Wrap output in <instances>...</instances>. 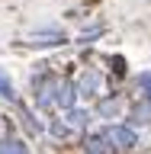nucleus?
I'll return each instance as SVG.
<instances>
[{
    "label": "nucleus",
    "instance_id": "nucleus-1",
    "mask_svg": "<svg viewBox=\"0 0 151 154\" xmlns=\"http://www.w3.org/2000/svg\"><path fill=\"white\" fill-rule=\"evenodd\" d=\"M74 87H77V96H84V100H100L103 90H106V74L100 67H84V71L77 74Z\"/></svg>",
    "mask_w": 151,
    "mask_h": 154
},
{
    "label": "nucleus",
    "instance_id": "nucleus-2",
    "mask_svg": "<svg viewBox=\"0 0 151 154\" xmlns=\"http://www.w3.org/2000/svg\"><path fill=\"white\" fill-rule=\"evenodd\" d=\"M106 132V141H109V148L113 151H132L135 144H138V132H135L132 125H125V122H113V125H106L103 128Z\"/></svg>",
    "mask_w": 151,
    "mask_h": 154
},
{
    "label": "nucleus",
    "instance_id": "nucleus-3",
    "mask_svg": "<svg viewBox=\"0 0 151 154\" xmlns=\"http://www.w3.org/2000/svg\"><path fill=\"white\" fill-rule=\"evenodd\" d=\"M77 106V87L71 77H58V84H55V109H74Z\"/></svg>",
    "mask_w": 151,
    "mask_h": 154
},
{
    "label": "nucleus",
    "instance_id": "nucleus-4",
    "mask_svg": "<svg viewBox=\"0 0 151 154\" xmlns=\"http://www.w3.org/2000/svg\"><path fill=\"white\" fill-rule=\"evenodd\" d=\"M122 109H125V96L122 93H103L96 100V106H93V112L100 116V119H116Z\"/></svg>",
    "mask_w": 151,
    "mask_h": 154
},
{
    "label": "nucleus",
    "instance_id": "nucleus-5",
    "mask_svg": "<svg viewBox=\"0 0 151 154\" xmlns=\"http://www.w3.org/2000/svg\"><path fill=\"white\" fill-rule=\"evenodd\" d=\"M68 35L61 32V29H42V32H32L29 35V45H36V48H58V45H64Z\"/></svg>",
    "mask_w": 151,
    "mask_h": 154
},
{
    "label": "nucleus",
    "instance_id": "nucleus-6",
    "mask_svg": "<svg viewBox=\"0 0 151 154\" xmlns=\"http://www.w3.org/2000/svg\"><path fill=\"white\" fill-rule=\"evenodd\" d=\"M84 151L87 154H113V148H109V141H106V132H103V128L84 135Z\"/></svg>",
    "mask_w": 151,
    "mask_h": 154
},
{
    "label": "nucleus",
    "instance_id": "nucleus-7",
    "mask_svg": "<svg viewBox=\"0 0 151 154\" xmlns=\"http://www.w3.org/2000/svg\"><path fill=\"white\" fill-rule=\"evenodd\" d=\"M16 112H19V125H23L29 135H45V125L36 119V112H32L26 103H16Z\"/></svg>",
    "mask_w": 151,
    "mask_h": 154
},
{
    "label": "nucleus",
    "instance_id": "nucleus-8",
    "mask_svg": "<svg viewBox=\"0 0 151 154\" xmlns=\"http://www.w3.org/2000/svg\"><path fill=\"white\" fill-rule=\"evenodd\" d=\"M125 119H129V122L125 125H151V106L148 103H142V100H135L132 106H129V116H125Z\"/></svg>",
    "mask_w": 151,
    "mask_h": 154
},
{
    "label": "nucleus",
    "instance_id": "nucleus-9",
    "mask_svg": "<svg viewBox=\"0 0 151 154\" xmlns=\"http://www.w3.org/2000/svg\"><path fill=\"white\" fill-rule=\"evenodd\" d=\"M90 119H93V112L84 109V106H74V109H68V112H64V122L71 125L74 132H84L87 125H90Z\"/></svg>",
    "mask_w": 151,
    "mask_h": 154
},
{
    "label": "nucleus",
    "instance_id": "nucleus-10",
    "mask_svg": "<svg viewBox=\"0 0 151 154\" xmlns=\"http://www.w3.org/2000/svg\"><path fill=\"white\" fill-rule=\"evenodd\" d=\"M48 135H52V138H55V141H74V128H71V125L64 122V119H52V122H48Z\"/></svg>",
    "mask_w": 151,
    "mask_h": 154
},
{
    "label": "nucleus",
    "instance_id": "nucleus-11",
    "mask_svg": "<svg viewBox=\"0 0 151 154\" xmlns=\"http://www.w3.org/2000/svg\"><path fill=\"white\" fill-rule=\"evenodd\" d=\"M132 87H135V93H138V100L151 106V71H142V74H135Z\"/></svg>",
    "mask_w": 151,
    "mask_h": 154
},
{
    "label": "nucleus",
    "instance_id": "nucleus-12",
    "mask_svg": "<svg viewBox=\"0 0 151 154\" xmlns=\"http://www.w3.org/2000/svg\"><path fill=\"white\" fill-rule=\"evenodd\" d=\"M0 154H29V144L16 135H3L0 138Z\"/></svg>",
    "mask_w": 151,
    "mask_h": 154
},
{
    "label": "nucleus",
    "instance_id": "nucleus-13",
    "mask_svg": "<svg viewBox=\"0 0 151 154\" xmlns=\"http://www.w3.org/2000/svg\"><path fill=\"white\" fill-rule=\"evenodd\" d=\"M0 100H7V103H19L16 87H13V80H10L7 67H0Z\"/></svg>",
    "mask_w": 151,
    "mask_h": 154
},
{
    "label": "nucleus",
    "instance_id": "nucleus-14",
    "mask_svg": "<svg viewBox=\"0 0 151 154\" xmlns=\"http://www.w3.org/2000/svg\"><path fill=\"white\" fill-rule=\"evenodd\" d=\"M0 138H3V119H0Z\"/></svg>",
    "mask_w": 151,
    "mask_h": 154
}]
</instances>
